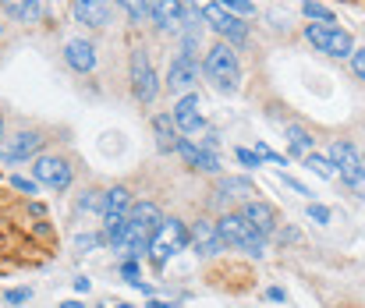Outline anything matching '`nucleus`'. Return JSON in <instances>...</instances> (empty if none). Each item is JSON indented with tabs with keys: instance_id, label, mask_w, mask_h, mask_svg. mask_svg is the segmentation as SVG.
I'll return each instance as SVG.
<instances>
[{
	"instance_id": "1",
	"label": "nucleus",
	"mask_w": 365,
	"mask_h": 308,
	"mask_svg": "<svg viewBox=\"0 0 365 308\" xmlns=\"http://www.w3.org/2000/svg\"><path fill=\"white\" fill-rule=\"evenodd\" d=\"M202 75L213 81L216 92L234 96L238 86H241V60H238L234 47H231V43H216V47L206 53V60H202Z\"/></svg>"
},
{
	"instance_id": "2",
	"label": "nucleus",
	"mask_w": 365,
	"mask_h": 308,
	"mask_svg": "<svg viewBox=\"0 0 365 308\" xmlns=\"http://www.w3.org/2000/svg\"><path fill=\"white\" fill-rule=\"evenodd\" d=\"M216 231H220V238H224V244H234V248L249 252V255H262V248H266V238H262L255 227H249L241 213H224L216 220Z\"/></svg>"
},
{
	"instance_id": "3",
	"label": "nucleus",
	"mask_w": 365,
	"mask_h": 308,
	"mask_svg": "<svg viewBox=\"0 0 365 308\" xmlns=\"http://www.w3.org/2000/svg\"><path fill=\"white\" fill-rule=\"evenodd\" d=\"M305 39L327 57H351L355 43H351V32L340 29L337 22H312L305 25Z\"/></svg>"
},
{
	"instance_id": "4",
	"label": "nucleus",
	"mask_w": 365,
	"mask_h": 308,
	"mask_svg": "<svg viewBox=\"0 0 365 308\" xmlns=\"http://www.w3.org/2000/svg\"><path fill=\"white\" fill-rule=\"evenodd\" d=\"M202 22H206V25H210L216 36H224L227 43H245V39H249V25L241 22L238 14L224 11V8L216 4V0H213V4L202 8Z\"/></svg>"
},
{
	"instance_id": "5",
	"label": "nucleus",
	"mask_w": 365,
	"mask_h": 308,
	"mask_svg": "<svg viewBox=\"0 0 365 308\" xmlns=\"http://www.w3.org/2000/svg\"><path fill=\"white\" fill-rule=\"evenodd\" d=\"M131 92L138 103H153L160 96V81H156V71H153V60L146 50H135L131 53Z\"/></svg>"
},
{
	"instance_id": "6",
	"label": "nucleus",
	"mask_w": 365,
	"mask_h": 308,
	"mask_svg": "<svg viewBox=\"0 0 365 308\" xmlns=\"http://www.w3.org/2000/svg\"><path fill=\"white\" fill-rule=\"evenodd\" d=\"M71 167L60 156H36L32 159V181L36 184H47V188H53V192H64V188H71Z\"/></svg>"
},
{
	"instance_id": "7",
	"label": "nucleus",
	"mask_w": 365,
	"mask_h": 308,
	"mask_svg": "<svg viewBox=\"0 0 365 308\" xmlns=\"http://www.w3.org/2000/svg\"><path fill=\"white\" fill-rule=\"evenodd\" d=\"M43 142H47V138L39 135V131H18V135H11V138L0 142V159H4V163L36 159L39 149H43Z\"/></svg>"
},
{
	"instance_id": "8",
	"label": "nucleus",
	"mask_w": 365,
	"mask_h": 308,
	"mask_svg": "<svg viewBox=\"0 0 365 308\" xmlns=\"http://www.w3.org/2000/svg\"><path fill=\"white\" fill-rule=\"evenodd\" d=\"M195 81H199V60L188 57V53H177L171 60V68H167V89L174 96H188Z\"/></svg>"
},
{
	"instance_id": "9",
	"label": "nucleus",
	"mask_w": 365,
	"mask_h": 308,
	"mask_svg": "<svg viewBox=\"0 0 365 308\" xmlns=\"http://www.w3.org/2000/svg\"><path fill=\"white\" fill-rule=\"evenodd\" d=\"M149 18L160 32H181L185 29V8L181 0H149Z\"/></svg>"
},
{
	"instance_id": "10",
	"label": "nucleus",
	"mask_w": 365,
	"mask_h": 308,
	"mask_svg": "<svg viewBox=\"0 0 365 308\" xmlns=\"http://www.w3.org/2000/svg\"><path fill=\"white\" fill-rule=\"evenodd\" d=\"M241 216H245L249 227H255L262 238H270L277 231V209L270 202H262V198H249V202H241Z\"/></svg>"
},
{
	"instance_id": "11",
	"label": "nucleus",
	"mask_w": 365,
	"mask_h": 308,
	"mask_svg": "<svg viewBox=\"0 0 365 308\" xmlns=\"http://www.w3.org/2000/svg\"><path fill=\"white\" fill-rule=\"evenodd\" d=\"M71 14L86 29H103L110 18V0H71Z\"/></svg>"
},
{
	"instance_id": "12",
	"label": "nucleus",
	"mask_w": 365,
	"mask_h": 308,
	"mask_svg": "<svg viewBox=\"0 0 365 308\" xmlns=\"http://www.w3.org/2000/svg\"><path fill=\"white\" fill-rule=\"evenodd\" d=\"M171 117H174V125H177L181 135H195V131H202V125H206V120H202V114H199V96H195V92L181 96Z\"/></svg>"
},
{
	"instance_id": "13",
	"label": "nucleus",
	"mask_w": 365,
	"mask_h": 308,
	"mask_svg": "<svg viewBox=\"0 0 365 308\" xmlns=\"http://www.w3.org/2000/svg\"><path fill=\"white\" fill-rule=\"evenodd\" d=\"M327 159L333 163V170H340V181L351 177V174H358V170L365 167V163H362V153L351 146V142H330Z\"/></svg>"
},
{
	"instance_id": "14",
	"label": "nucleus",
	"mask_w": 365,
	"mask_h": 308,
	"mask_svg": "<svg viewBox=\"0 0 365 308\" xmlns=\"http://www.w3.org/2000/svg\"><path fill=\"white\" fill-rule=\"evenodd\" d=\"M188 234H192V244L199 248V255H206V259H213V255H220V252L227 248L213 220H199V223H195V227H192Z\"/></svg>"
},
{
	"instance_id": "15",
	"label": "nucleus",
	"mask_w": 365,
	"mask_h": 308,
	"mask_svg": "<svg viewBox=\"0 0 365 308\" xmlns=\"http://www.w3.org/2000/svg\"><path fill=\"white\" fill-rule=\"evenodd\" d=\"M64 60H68V68H75L78 75H89V71H96V64H99L96 47L89 43V39H71V43L64 47Z\"/></svg>"
},
{
	"instance_id": "16",
	"label": "nucleus",
	"mask_w": 365,
	"mask_h": 308,
	"mask_svg": "<svg viewBox=\"0 0 365 308\" xmlns=\"http://www.w3.org/2000/svg\"><path fill=\"white\" fill-rule=\"evenodd\" d=\"M153 135H156V149L160 153H177V146L185 142V135L177 131L171 114H156L153 117Z\"/></svg>"
},
{
	"instance_id": "17",
	"label": "nucleus",
	"mask_w": 365,
	"mask_h": 308,
	"mask_svg": "<svg viewBox=\"0 0 365 308\" xmlns=\"http://www.w3.org/2000/svg\"><path fill=\"white\" fill-rule=\"evenodd\" d=\"M177 153L188 159V167H195V170H206V174H220V159H216V153L210 149V146H195V142H181L177 146Z\"/></svg>"
},
{
	"instance_id": "18",
	"label": "nucleus",
	"mask_w": 365,
	"mask_h": 308,
	"mask_svg": "<svg viewBox=\"0 0 365 308\" xmlns=\"http://www.w3.org/2000/svg\"><path fill=\"white\" fill-rule=\"evenodd\" d=\"M0 4H4V11L22 25H36L39 18H43V0H0Z\"/></svg>"
},
{
	"instance_id": "19",
	"label": "nucleus",
	"mask_w": 365,
	"mask_h": 308,
	"mask_svg": "<svg viewBox=\"0 0 365 308\" xmlns=\"http://www.w3.org/2000/svg\"><path fill=\"white\" fill-rule=\"evenodd\" d=\"M160 241L167 244V248L177 255V252H185L188 244H192V234H188V227L181 220H164V227H160V234H156Z\"/></svg>"
},
{
	"instance_id": "20",
	"label": "nucleus",
	"mask_w": 365,
	"mask_h": 308,
	"mask_svg": "<svg viewBox=\"0 0 365 308\" xmlns=\"http://www.w3.org/2000/svg\"><path fill=\"white\" fill-rule=\"evenodd\" d=\"M216 195H220V198H241V202H249V198H259L255 184H252L249 177H227V181H220Z\"/></svg>"
},
{
	"instance_id": "21",
	"label": "nucleus",
	"mask_w": 365,
	"mask_h": 308,
	"mask_svg": "<svg viewBox=\"0 0 365 308\" xmlns=\"http://www.w3.org/2000/svg\"><path fill=\"white\" fill-rule=\"evenodd\" d=\"M103 238L114 248H121L128 238V213H103Z\"/></svg>"
},
{
	"instance_id": "22",
	"label": "nucleus",
	"mask_w": 365,
	"mask_h": 308,
	"mask_svg": "<svg viewBox=\"0 0 365 308\" xmlns=\"http://www.w3.org/2000/svg\"><path fill=\"white\" fill-rule=\"evenodd\" d=\"M131 205V192L125 184H114L110 192H103V213H125Z\"/></svg>"
},
{
	"instance_id": "23",
	"label": "nucleus",
	"mask_w": 365,
	"mask_h": 308,
	"mask_svg": "<svg viewBox=\"0 0 365 308\" xmlns=\"http://www.w3.org/2000/svg\"><path fill=\"white\" fill-rule=\"evenodd\" d=\"M312 135L305 131V128H298V125H291L288 128V146H291V153H298V156H309L312 153Z\"/></svg>"
},
{
	"instance_id": "24",
	"label": "nucleus",
	"mask_w": 365,
	"mask_h": 308,
	"mask_svg": "<svg viewBox=\"0 0 365 308\" xmlns=\"http://www.w3.org/2000/svg\"><path fill=\"white\" fill-rule=\"evenodd\" d=\"M305 167L316 170L323 181H333V174H337V170H333V163H330L327 156H319V153H309V156H305Z\"/></svg>"
},
{
	"instance_id": "25",
	"label": "nucleus",
	"mask_w": 365,
	"mask_h": 308,
	"mask_svg": "<svg viewBox=\"0 0 365 308\" xmlns=\"http://www.w3.org/2000/svg\"><path fill=\"white\" fill-rule=\"evenodd\" d=\"M301 14H305L309 22H333V11L327 4H319V0H305V4H301Z\"/></svg>"
},
{
	"instance_id": "26",
	"label": "nucleus",
	"mask_w": 365,
	"mask_h": 308,
	"mask_svg": "<svg viewBox=\"0 0 365 308\" xmlns=\"http://www.w3.org/2000/svg\"><path fill=\"white\" fill-rule=\"evenodd\" d=\"M114 4H121V8H125L131 22H142V18L149 14V4H146V0H114Z\"/></svg>"
},
{
	"instance_id": "27",
	"label": "nucleus",
	"mask_w": 365,
	"mask_h": 308,
	"mask_svg": "<svg viewBox=\"0 0 365 308\" xmlns=\"http://www.w3.org/2000/svg\"><path fill=\"white\" fill-rule=\"evenodd\" d=\"M107 238L103 234H78L75 238V252H92V248H99Z\"/></svg>"
},
{
	"instance_id": "28",
	"label": "nucleus",
	"mask_w": 365,
	"mask_h": 308,
	"mask_svg": "<svg viewBox=\"0 0 365 308\" xmlns=\"http://www.w3.org/2000/svg\"><path fill=\"white\" fill-rule=\"evenodd\" d=\"M216 4L224 8V11H231V14H252L255 11L252 0H216Z\"/></svg>"
},
{
	"instance_id": "29",
	"label": "nucleus",
	"mask_w": 365,
	"mask_h": 308,
	"mask_svg": "<svg viewBox=\"0 0 365 308\" xmlns=\"http://www.w3.org/2000/svg\"><path fill=\"white\" fill-rule=\"evenodd\" d=\"M280 184H284V188H291V192H298V195H305V198H312V192L305 188V184H301L298 177H291V174H284V170H280Z\"/></svg>"
},
{
	"instance_id": "30",
	"label": "nucleus",
	"mask_w": 365,
	"mask_h": 308,
	"mask_svg": "<svg viewBox=\"0 0 365 308\" xmlns=\"http://www.w3.org/2000/svg\"><path fill=\"white\" fill-rule=\"evenodd\" d=\"M78 205H82V209H92V213H103V192H89Z\"/></svg>"
},
{
	"instance_id": "31",
	"label": "nucleus",
	"mask_w": 365,
	"mask_h": 308,
	"mask_svg": "<svg viewBox=\"0 0 365 308\" xmlns=\"http://www.w3.org/2000/svg\"><path fill=\"white\" fill-rule=\"evenodd\" d=\"M344 184H348V188H351L355 195H362V198H365V167H362L358 174H351V177H344Z\"/></svg>"
},
{
	"instance_id": "32",
	"label": "nucleus",
	"mask_w": 365,
	"mask_h": 308,
	"mask_svg": "<svg viewBox=\"0 0 365 308\" xmlns=\"http://www.w3.org/2000/svg\"><path fill=\"white\" fill-rule=\"evenodd\" d=\"M309 220L312 223H330V209H327V205H319V202H309Z\"/></svg>"
},
{
	"instance_id": "33",
	"label": "nucleus",
	"mask_w": 365,
	"mask_h": 308,
	"mask_svg": "<svg viewBox=\"0 0 365 308\" xmlns=\"http://www.w3.org/2000/svg\"><path fill=\"white\" fill-rule=\"evenodd\" d=\"M351 71H355V78L365 81V47H362V50H351Z\"/></svg>"
},
{
	"instance_id": "34",
	"label": "nucleus",
	"mask_w": 365,
	"mask_h": 308,
	"mask_svg": "<svg viewBox=\"0 0 365 308\" xmlns=\"http://www.w3.org/2000/svg\"><path fill=\"white\" fill-rule=\"evenodd\" d=\"M234 156H238V163H245V167H262V156L252 149H238Z\"/></svg>"
},
{
	"instance_id": "35",
	"label": "nucleus",
	"mask_w": 365,
	"mask_h": 308,
	"mask_svg": "<svg viewBox=\"0 0 365 308\" xmlns=\"http://www.w3.org/2000/svg\"><path fill=\"white\" fill-rule=\"evenodd\" d=\"M121 273H125L128 283H135L138 280V259H125V262H121Z\"/></svg>"
},
{
	"instance_id": "36",
	"label": "nucleus",
	"mask_w": 365,
	"mask_h": 308,
	"mask_svg": "<svg viewBox=\"0 0 365 308\" xmlns=\"http://www.w3.org/2000/svg\"><path fill=\"white\" fill-rule=\"evenodd\" d=\"M29 298H32L29 287H14V291H8V301H11V305H25Z\"/></svg>"
},
{
	"instance_id": "37",
	"label": "nucleus",
	"mask_w": 365,
	"mask_h": 308,
	"mask_svg": "<svg viewBox=\"0 0 365 308\" xmlns=\"http://www.w3.org/2000/svg\"><path fill=\"white\" fill-rule=\"evenodd\" d=\"M11 184H14L18 192H25V195H36V188H39V184L29 181V177H11Z\"/></svg>"
},
{
	"instance_id": "38",
	"label": "nucleus",
	"mask_w": 365,
	"mask_h": 308,
	"mask_svg": "<svg viewBox=\"0 0 365 308\" xmlns=\"http://www.w3.org/2000/svg\"><path fill=\"white\" fill-rule=\"evenodd\" d=\"M266 298H270V301H288V294H284L280 287H270V291H266Z\"/></svg>"
},
{
	"instance_id": "39",
	"label": "nucleus",
	"mask_w": 365,
	"mask_h": 308,
	"mask_svg": "<svg viewBox=\"0 0 365 308\" xmlns=\"http://www.w3.org/2000/svg\"><path fill=\"white\" fill-rule=\"evenodd\" d=\"M89 287H92V283H89L86 277H78V280H75V291H78V294H89Z\"/></svg>"
},
{
	"instance_id": "40",
	"label": "nucleus",
	"mask_w": 365,
	"mask_h": 308,
	"mask_svg": "<svg viewBox=\"0 0 365 308\" xmlns=\"http://www.w3.org/2000/svg\"><path fill=\"white\" fill-rule=\"evenodd\" d=\"M57 308H86V305H82V301H60Z\"/></svg>"
},
{
	"instance_id": "41",
	"label": "nucleus",
	"mask_w": 365,
	"mask_h": 308,
	"mask_svg": "<svg viewBox=\"0 0 365 308\" xmlns=\"http://www.w3.org/2000/svg\"><path fill=\"white\" fill-rule=\"evenodd\" d=\"M146 308H174V305H167V301H149Z\"/></svg>"
},
{
	"instance_id": "42",
	"label": "nucleus",
	"mask_w": 365,
	"mask_h": 308,
	"mask_svg": "<svg viewBox=\"0 0 365 308\" xmlns=\"http://www.w3.org/2000/svg\"><path fill=\"white\" fill-rule=\"evenodd\" d=\"M99 308H131V305H99Z\"/></svg>"
},
{
	"instance_id": "43",
	"label": "nucleus",
	"mask_w": 365,
	"mask_h": 308,
	"mask_svg": "<svg viewBox=\"0 0 365 308\" xmlns=\"http://www.w3.org/2000/svg\"><path fill=\"white\" fill-rule=\"evenodd\" d=\"M0 142H4V117H0Z\"/></svg>"
},
{
	"instance_id": "44",
	"label": "nucleus",
	"mask_w": 365,
	"mask_h": 308,
	"mask_svg": "<svg viewBox=\"0 0 365 308\" xmlns=\"http://www.w3.org/2000/svg\"><path fill=\"white\" fill-rule=\"evenodd\" d=\"M0 36H4V25H0Z\"/></svg>"
},
{
	"instance_id": "45",
	"label": "nucleus",
	"mask_w": 365,
	"mask_h": 308,
	"mask_svg": "<svg viewBox=\"0 0 365 308\" xmlns=\"http://www.w3.org/2000/svg\"><path fill=\"white\" fill-rule=\"evenodd\" d=\"M362 163H365V153H362Z\"/></svg>"
}]
</instances>
